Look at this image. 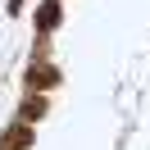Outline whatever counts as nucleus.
<instances>
[{
    "label": "nucleus",
    "instance_id": "nucleus-1",
    "mask_svg": "<svg viewBox=\"0 0 150 150\" xmlns=\"http://www.w3.org/2000/svg\"><path fill=\"white\" fill-rule=\"evenodd\" d=\"M28 141H32V132H28V127H14L9 137L0 141V146H5V150H14V146H28Z\"/></svg>",
    "mask_w": 150,
    "mask_h": 150
},
{
    "label": "nucleus",
    "instance_id": "nucleus-2",
    "mask_svg": "<svg viewBox=\"0 0 150 150\" xmlns=\"http://www.w3.org/2000/svg\"><path fill=\"white\" fill-rule=\"evenodd\" d=\"M37 23H41V28H55V23H59V5H46V9L37 14Z\"/></svg>",
    "mask_w": 150,
    "mask_h": 150
},
{
    "label": "nucleus",
    "instance_id": "nucleus-3",
    "mask_svg": "<svg viewBox=\"0 0 150 150\" xmlns=\"http://www.w3.org/2000/svg\"><path fill=\"white\" fill-rule=\"evenodd\" d=\"M59 82V73L55 68H41V73H32V86H55Z\"/></svg>",
    "mask_w": 150,
    "mask_h": 150
}]
</instances>
